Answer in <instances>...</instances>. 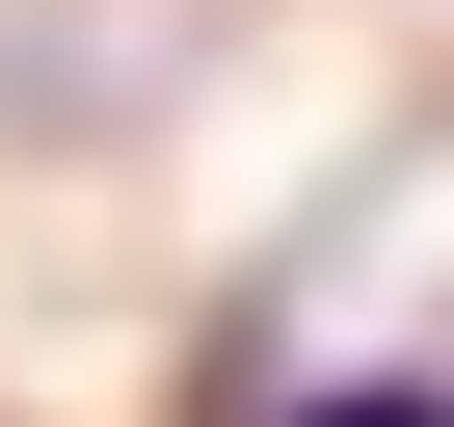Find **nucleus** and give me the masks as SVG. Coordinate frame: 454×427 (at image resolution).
Returning a JSON list of instances; mask_svg holds the SVG:
<instances>
[{
  "label": "nucleus",
  "instance_id": "obj_1",
  "mask_svg": "<svg viewBox=\"0 0 454 427\" xmlns=\"http://www.w3.org/2000/svg\"><path fill=\"white\" fill-rule=\"evenodd\" d=\"M294 427H454V400H427V374H321Z\"/></svg>",
  "mask_w": 454,
  "mask_h": 427
}]
</instances>
